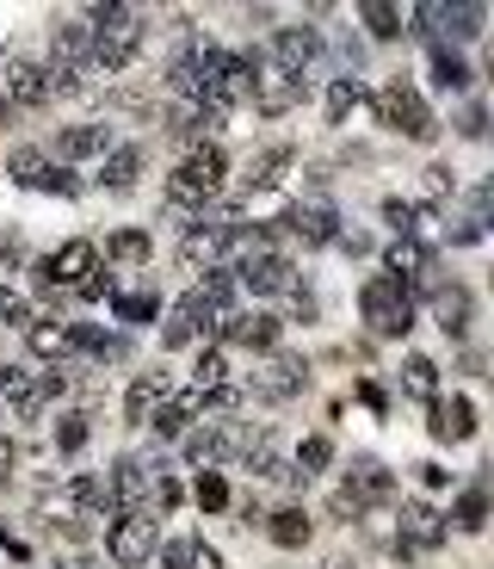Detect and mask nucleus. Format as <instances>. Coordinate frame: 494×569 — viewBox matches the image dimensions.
<instances>
[{
	"instance_id": "nucleus-1",
	"label": "nucleus",
	"mask_w": 494,
	"mask_h": 569,
	"mask_svg": "<svg viewBox=\"0 0 494 569\" xmlns=\"http://www.w3.org/2000/svg\"><path fill=\"white\" fill-rule=\"evenodd\" d=\"M87 25H93V68L99 75H118L130 68V56L142 50V13L137 7H87Z\"/></svg>"
},
{
	"instance_id": "nucleus-2",
	"label": "nucleus",
	"mask_w": 494,
	"mask_h": 569,
	"mask_svg": "<svg viewBox=\"0 0 494 569\" xmlns=\"http://www.w3.org/2000/svg\"><path fill=\"white\" fill-rule=\"evenodd\" d=\"M358 316H365L370 334L401 341V334L415 329V291L401 279H389V272H377V279H365V291H358Z\"/></svg>"
},
{
	"instance_id": "nucleus-3",
	"label": "nucleus",
	"mask_w": 494,
	"mask_h": 569,
	"mask_svg": "<svg viewBox=\"0 0 494 569\" xmlns=\"http://www.w3.org/2000/svg\"><path fill=\"white\" fill-rule=\"evenodd\" d=\"M223 174H229V161H223V149L216 142H204V149H185L180 168L168 174V198L185 211H204L223 192Z\"/></svg>"
},
{
	"instance_id": "nucleus-4",
	"label": "nucleus",
	"mask_w": 494,
	"mask_h": 569,
	"mask_svg": "<svg viewBox=\"0 0 494 569\" xmlns=\"http://www.w3.org/2000/svg\"><path fill=\"white\" fill-rule=\"evenodd\" d=\"M377 118H384L389 130H401L408 142H432V130H439V118H432V106L408 87V80H389L384 94H377Z\"/></svg>"
},
{
	"instance_id": "nucleus-5",
	"label": "nucleus",
	"mask_w": 494,
	"mask_h": 569,
	"mask_svg": "<svg viewBox=\"0 0 494 569\" xmlns=\"http://www.w3.org/2000/svg\"><path fill=\"white\" fill-rule=\"evenodd\" d=\"M62 372H31V365H0V402L19 415V421H31V415L44 409L50 396H62Z\"/></svg>"
},
{
	"instance_id": "nucleus-6",
	"label": "nucleus",
	"mask_w": 494,
	"mask_h": 569,
	"mask_svg": "<svg viewBox=\"0 0 494 569\" xmlns=\"http://www.w3.org/2000/svg\"><path fill=\"white\" fill-rule=\"evenodd\" d=\"M106 551H111V569H137L161 551V533H154L149 514H118L106 533Z\"/></svg>"
},
{
	"instance_id": "nucleus-7",
	"label": "nucleus",
	"mask_w": 494,
	"mask_h": 569,
	"mask_svg": "<svg viewBox=\"0 0 494 569\" xmlns=\"http://www.w3.org/2000/svg\"><path fill=\"white\" fill-rule=\"evenodd\" d=\"M278 229H284V236H297L303 248H327V241L340 236V217H334V205H327V198H303V205H291L284 217H278Z\"/></svg>"
},
{
	"instance_id": "nucleus-8",
	"label": "nucleus",
	"mask_w": 494,
	"mask_h": 569,
	"mask_svg": "<svg viewBox=\"0 0 494 569\" xmlns=\"http://www.w3.org/2000/svg\"><path fill=\"white\" fill-rule=\"evenodd\" d=\"M272 63L284 68V75L303 80L309 68L322 63V32H315V25H278L272 32Z\"/></svg>"
},
{
	"instance_id": "nucleus-9",
	"label": "nucleus",
	"mask_w": 494,
	"mask_h": 569,
	"mask_svg": "<svg viewBox=\"0 0 494 569\" xmlns=\"http://www.w3.org/2000/svg\"><path fill=\"white\" fill-rule=\"evenodd\" d=\"M7 174L19 180V186H31V192H75V174L62 168V161H50L44 149H13V161H7Z\"/></svg>"
},
{
	"instance_id": "nucleus-10",
	"label": "nucleus",
	"mask_w": 494,
	"mask_h": 569,
	"mask_svg": "<svg viewBox=\"0 0 494 569\" xmlns=\"http://www.w3.org/2000/svg\"><path fill=\"white\" fill-rule=\"evenodd\" d=\"M303 384H309V359L303 353H278V359H266V372H254L247 390L260 396V402H284V396H297Z\"/></svg>"
},
{
	"instance_id": "nucleus-11",
	"label": "nucleus",
	"mask_w": 494,
	"mask_h": 569,
	"mask_svg": "<svg viewBox=\"0 0 494 569\" xmlns=\"http://www.w3.org/2000/svg\"><path fill=\"white\" fill-rule=\"evenodd\" d=\"M303 94H309V87H303L297 75H284L278 63H260V56H254V106H260L266 118H278V111H291Z\"/></svg>"
},
{
	"instance_id": "nucleus-12",
	"label": "nucleus",
	"mask_w": 494,
	"mask_h": 569,
	"mask_svg": "<svg viewBox=\"0 0 494 569\" xmlns=\"http://www.w3.org/2000/svg\"><path fill=\"white\" fill-rule=\"evenodd\" d=\"M235 284H247V291H260V298H272V291H297V272L284 254L260 248V254H247L241 267H235Z\"/></svg>"
},
{
	"instance_id": "nucleus-13",
	"label": "nucleus",
	"mask_w": 494,
	"mask_h": 569,
	"mask_svg": "<svg viewBox=\"0 0 494 569\" xmlns=\"http://www.w3.org/2000/svg\"><path fill=\"white\" fill-rule=\"evenodd\" d=\"M93 272H99V254H93V241L75 236V241H62L44 267H37V279H44V284H87Z\"/></svg>"
},
{
	"instance_id": "nucleus-14",
	"label": "nucleus",
	"mask_w": 494,
	"mask_h": 569,
	"mask_svg": "<svg viewBox=\"0 0 494 569\" xmlns=\"http://www.w3.org/2000/svg\"><path fill=\"white\" fill-rule=\"evenodd\" d=\"M0 94H7V106H50V94H56V87H50V68L44 63H7V75H0Z\"/></svg>"
},
{
	"instance_id": "nucleus-15",
	"label": "nucleus",
	"mask_w": 494,
	"mask_h": 569,
	"mask_svg": "<svg viewBox=\"0 0 494 569\" xmlns=\"http://www.w3.org/2000/svg\"><path fill=\"white\" fill-rule=\"evenodd\" d=\"M470 433H476V409H470V396H439V402H432V440L463 445Z\"/></svg>"
},
{
	"instance_id": "nucleus-16",
	"label": "nucleus",
	"mask_w": 494,
	"mask_h": 569,
	"mask_svg": "<svg viewBox=\"0 0 494 569\" xmlns=\"http://www.w3.org/2000/svg\"><path fill=\"white\" fill-rule=\"evenodd\" d=\"M415 19H427V32H445V37H476L488 7H415ZM439 37V44H445Z\"/></svg>"
},
{
	"instance_id": "nucleus-17",
	"label": "nucleus",
	"mask_w": 494,
	"mask_h": 569,
	"mask_svg": "<svg viewBox=\"0 0 494 569\" xmlns=\"http://www.w3.org/2000/svg\"><path fill=\"white\" fill-rule=\"evenodd\" d=\"M340 490H353L365 507H377V502H396V476H389L377 459H353V471H346Z\"/></svg>"
},
{
	"instance_id": "nucleus-18",
	"label": "nucleus",
	"mask_w": 494,
	"mask_h": 569,
	"mask_svg": "<svg viewBox=\"0 0 494 569\" xmlns=\"http://www.w3.org/2000/svg\"><path fill=\"white\" fill-rule=\"evenodd\" d=\"M439 538H445V520H439V514H432L427 502H415V507H401V545H396L401 557H415V551H427V545H439Z\"/></svg>"
},
{
	"instance_id": "nucleus-19",
	"label": "nucleus",
	"mask_w": 494,
	"mask_h": 569,
	"mask_svg": "<svg viewBox=\"0 0 494 569\" xmlns=\"http://www.w3.org/2000/svg\"><path fill=\"white\" fill-rule=\"evenodd\" d=\"M278 334H284V322L272 316V310H254V316H235L229 322V347H254V353H272Z\"/></svg>"
},
{
	"instance_id": "nucleus-20",
	"label": "nucleus",
	"mask_w": 494,
	"mask_h": 569,
	"mask_svg": "<svg viewBox=\"0 0 494 569\" xmlns=\"http://www.w3.org/2000/svg\"><path fill=\"white\" fill-rule=\"evenodd\" d=\"M161 402H168V372H142V378L130 384V396H124V421H130V427L154 421Z\"/></svg>"
},
{
	"instance_id": "nucleus-21",
	"label": "nucleus",
	"mask_w": 494,
	"mask_h": 569,
	"mask_svg": "<svg viewBox=\"0 0 494 569\" xmlns=\"http://www.w3.org/2000/svg\"><path fill=\"white\" fill-rule=\"evenodd\" d=\"M211 316H216V310H204L198 298H180V303H173V316H168V329H161V341H168L173 353H180V347H192V334H204V329H211Z\"/></svg>"
},
{
	"instance_id": "nucleus-22",
	"label": "nucleus",
	"mask_w": 494,
	"mask_h": 569,
	"mask_svg": "<svg viewBox=\"0 0 494 569\" xmlns=\"http://www.w3.org/2000/svg\"><path fill=\"white\" fill-rule=\"evenodd\" d=\"M87 155H111V130L106 125H68L56 137V161H87Z\"/></svg>"
},
{
	"instance_id": "nucleus-23",
	"label": "nucleus",
	"mask_w": 494,
	"mask_h": 569,
	"mask_svg": "<svg viewBox=\"0 0 494 569\" xmlns=\"http://www.w3.org/2000/svg\"><path fill=\"white\" fill-rule=\"evenodd\" d=\"M229 452H241V440L223 433V427H198V433H185V459L198 464V471H211V464L229 459Z\"/></svg>"
},
{
	"instance_id": "nucleus-24",
	"label": "nucleus",
	"mask_w": 494,
	"mask_h": 569,
	"mask_svg": "<svg viewBox=\"0 0 494 569\" xmlns=\"http://www.w3.org/2000/svg\"><path fill=\"white\" fill-rule=\"evenodd\" d=\"M137 174H142V149H137V142H118V149L99 161V180H106L111 192H130V186H137Z\"/></svg>"
},
{
	"instance_id": "nucleus-25",
	"label": "nucleus",
	"mask_w": 494,
	"mask_h": 569,
	"mask_svg": "<svg viewBox=\"0 0 494 569\" xmlns=\"http://www.w3.org/2000/svg\"><path fill=\"white\" fill-rule=\"evenodd\" d=\"M211 130H216L211 106H198V99H180V106H173V137H180V142H198V149H204Z\"/></svg>"
},
{
	"instance_id": "nucleus-26",
	"label": "nucleus",
	"mask_w": 494,
	"mask_h": 569,
	"mask_svg": "<svg viewBox=\"0 0 494 569\" xmlns=\"http://www.w3.org/2000/svg\"><path fill=\"white\" fill-rule=\"evenodd\" d=\"M266 533H272V545H284V551H297V545H309V514L303 507H278V514H266Z\"/></svg>"
},
{
	"instance_id": "nucleus-27",
	"label": "nucleus",
	"mask_w": 494,
	"mask_h": 569,
	"mask_svg": "<svg viewBox=\"0 0 494 569\" xmlns=\"http://www.w3.org/2000/svg\"><path fill=\"white\" fill-rule=\"evenodd\" d=\"M241 452H247V471H254V476H291V464L278 459V440H272V433H247Z\"/></svg>"
},
{
	"instance_id": "nucleus-28",
	"label": "nucleus",
	"mask_w": 494,
	"mask_h": 569,
	"mask_svg": "<svg viewBox=\"0 0 494 569\" xmlns=\"http://www.w3.org/2000/svg\"><path fill=\"white\" fill-rule=\"evenodd\" d=\"M401 390L408 396H420V402H439V365L432 359H401Z\"/></svg>"
},
{
	"instance_id": "nucleus-29",
	"label": "nucleus",
	"mask_w": 494,
	"mask_h": 569,
	"mask_svg": "<svg viewBox=\"0 0 494 569\" xmlns=\"http://www.w3.org/2000/svg\"><path fill=\"white\" fill-rule=\"evenodd\" d=\"M291 161H297V149H284V142H278V149H266V155H254V168H247V192H254V186H278Z\"/></svg>"
},
{
	"instance_id": "nucleus-30",
	"label": "nucleus",
	"mask_w": 494,
	"mask_h": 569,
	"mask_svg": "<svg viewBox=\"0 0 494 569\" xmlns=\"http://www.w3.org/2000/svg\"><path fill=\"white\" fill-rule=\"evenodd\" d=\"M327 459H334V440H327V433H309V440L297 445V464H291V476H297V483H309L315 471H327Z\"/></svg>"
},
{
	"instance_id": "nucleus-31",
	"label": "nucleus",
	"mask_w": 494,
	"mask_h": 569,
	"mask_svg": "<svg viewBox=\"0 0 494 569\" xmlns=\"http://www.w3.org/2000/svg\"><path fill=\"white\" fill-rule=\"evenodd\" d=\"M68 495H75V507H87V514H106V507H118V495H111V476H75V483H68Z\"/></svg>"
},
{
	"instance_id": "nucleus-32",
	"label": "nucleus",
	"mask_w": 494,
	"mask_h": 569,
	"mask_svg": "<svg viewBox=\"0 0 494 569\" xmlns=\"http://www.w3.org/2000/svg\"><path fill=\"white\" fill-rule=\"evenodd\" d=\"M192 298L204 303V310H229V298H235V267H211L198 279V291H192Z\"/></svg>"
},
{
	"instance_id": "nucleus-33",
	"label": "nucleus",
	"mask_w": 494,
	"mask_h": 569,
	"mask_svg": "<svg viewBox=\"0 0 494 569\" xmlns=\"http://www.w3.org/2000/svg\"><path fill=\"white\" fill-rule=\"evenodd\" d=\"M432 80H439V87H451V94H463V87H470V68H463L458 50L432 44Z\"/></svg>"
},
{
	"instance_id": "nucleus-34",
	"label": "nucleus",
	"mask_w": 494,
	"mask_h": 569,
	"mask_svg": "<svg viewBox=\"0 0 494 569\" xmlns=\"http://www.w3.org/2000/svg\"><path fill=\"white\" fill-rule=\"evenodd\" d=\"M358 99H365V80H358V75H340L334 87H327V125H346V111H353Z\"/></svg>"
},
{
	"instance_id": "nucleus-35",
	"label": "nucleus",
	"mask_w": 494,
	"mask_h": 569,
	"mask_svg": "<svg viewBox=\"0 0 494 569\" xmlns=\"http://www.w3.org/2000/svg\"><path fill=\"white\" fill-rule=\"evenodd\" d=\"M87 421H93L87 409H68V415H62V421H56V452H62V459H75L80 445H87V433H93Z\"/></svg>"
},
{
	"instance_id": "nucleus-36",
	"label": "nucleus",
	"mask_w": 494,
	"mask_h": 569,
	"mask_svg": "<svg viewBox=\"0 0 494 569\" xmlns=\"http://www.w3.org/2000/svg\"><path fill=\"white\" fill-rule=\"evenodd\" d=\"M432 303H439V329H445V334H463V329H470V298H463L458 284H445Z\"/></svg>"
},
{
	"instance_id": "nucleus-37",
	"label": "nucleus",
	"mask_w": 494,
	"mask_h": 569,
	"mask_svg": "<svg viewBox=\"0 0 494 569\" xmlns=\"http://www.w3.org/2000/svg\"><path fill=\"white\" fill-rule=\"evenodd\" d=\"M451 520H458L463 533H482V526H488V490H463L458 507H451Z\"/></svg>"
},
{
	"instance_id": "nucleus-38",
	"label": "nucleus",
	"mask_w": 494,
	"mask_h": 569,
	"mask_svg": "<svg viewBox=\"0 0 494 569\" xmlns=\"http://www.w3.org/2000/svg\"><path fill=\"white\" fill-rule=\"evenodd\" d=\"M31 353H37V359H68V353H75V341H68V329H37V322H31Z\"/></svg>"
},
{
	"instance_id": "nucleus-39",
	"label": "nucleus",
	"mask_w": 494,
	"mask_h": 569,
	"mask_svg": "<svg viewBox=\"0 0 494 569\" xmlns=\"http://www.w3.org/2000/svg\"><path fill=\"white\" fill-rule=\"evenodd\" d=\"M111 310H118V322H130V329H142V322H154V316H161V303H154V291H130V298H118Z\"/></svg>"
},
{
	"instance_id": "nucleus-40",
	"label": "nucleus",
	"mask_w": 494,
	"mask_h": 569,
	"mask_svg": "<svg viewBox=\"0 0 494 569\" xmlns=\"http://www.w3.org/2000/svg\"><path fill=\"white\" fill-rule=\"evenodd\" d=\"M192 495H198V507H204V514H223V507H229V483H223V471H198Z\"/></svg>"
},
{
	"instance_id": "nucleus-41",
	"label": "nucleus",
	"mask_w": 494,
	"mask_h": 569,
	"mask_svg": "<svg viewBox=\"0 0 494 569\" xmlns=\"http://www.w3.org/2000/svg\"><path fill=\"white\" fill-rule=\"evenodd\" d=\"M358 19H365L370 37H396L401 32V13H396V7H384V0H365V7H358Z\"/></svg>"
},
{
	"instance_id": "nucleus-42",
	"label": "nucleus",
	"mask_w": 494,
	"mask_h": 569,
	"mask_svg": "<svg viewBox=\"0 0 494 569\" xmlns=\"http://www.w3.org/2000/svg\"><path fill=\"white\" fill-rule=\"evenodd\" d=\"M185 421H192V402H161L154 409V433L161 440H185Z\"/></svg>"
},
{
	"instance_id": "nucleus-43",
	"label": "nucleus",
	"mask_w": 494,
	"mask_h": 569,
	"mask_svg": "<svg viewBox=\"0 0 494 569\" xmlns=\"http://www.w3.org/2000/svg\"><path fill=\"white\" fill-rule=\"evenodd\" d=\"M223 372H229V359H223V347H211L192 365V384H198V390H223Z\"/></svg>"
},
{
	"instance_id": "nucleus-44",
	"label": "nucleus",
	"mask_w": 494,
	"mask_h": 569,
	"mask_svg": "<svg viewBox=\"0 0 494 569\" xmlns=\"http://www.w3.org/2000/svg\"><path fill=\"white\" fill-rule=\"evenodd\" d=\"M204 545L198 538H173V545H161V569H198Z\"/></svg>"
},
{
	"instance_id": "nucleus-45",
	"label": "nucleus",
	"mask_w": 494,
	"mask_h": 569,
	"mask_svg": "<svg viewBox=\"0 0 494 569\" xmlns=\"http://www.w3.org/2000/svg\"><path fill=\"white\" fill-rule=\"evenodd\" d=\"M106 254L111 260H149V236H142V229H118V236L106 241Z\"/></svg>"
},
{
	"instance_id": "nucleus-46",
	"label": "nucleus",
	"mask_w": 494,
	"mask_h": 569,
	"mask_svg": "<svg viewBox=\"0 0 494 569\" xmlns=\"http://www.w3.org/2000/svg\"><path fill=\"white\" fill-rule=\"evenodd\" d=\"M0 329H25L31 334V303L19 298V291H7V284H0Z\"/></svg>"
},
{
	"instance_id": "nucleus-47",
	"label": "nucleus",
	"mask_w": 494,
	"mask_h": 569,
	"mask_svg": "<svg viewBox=\"0 0 494 569\" xmlns=\"http://www.w3.org/2000/svg\"><path fill=\"white\" fill-rule=\"evenodd\" d=\"M384 217H389L396 236H415V205H408V198H384Z\"/></svg>"
},
{
	"instance_id": "nucleus-48",
	"label": "nucleus",
	"mask_w": 494,
	"mask_h": 569,
	"mask_svg": "<svg viewBox=\"0 0 494 569\" xmlns=\"http://www.w3.org/2000/svg\"><path fill=\"white\" fill-rule=\"evenodd\" d=\"M458 130H463V137H488V111H482V106H463Z\"/></svg>"
},
{
	"instance_id": "nucleus-49",
	"label": "nucleus",
	"mask_w": 494,
	"mask_h": 569,
	"mask_svg": "<svg viewBox=\"0 0 494 569\" xmlns=\"http://www.w3.org/2000/svg\"><path fill=\"white\" fill-rule=\"evenodd\" d=\"M334 514H340V520H358V514H365V502H358L353 490H334Z\"/></svg>"
},
{
	"instance_id": "nucleus-50",
	"label": "nucleus",
	"mask_w": 494,
	"mask_h": 569,
	"mask_svg": "<svg viewBox=\"0 0 494 569\" xmlns=\"http://www.w3.org/2000/svg\"><path fill=\"white\" fill-rule=\"evenodd\" d=\"M7 464H13V445H7V440H0V471H7Z\"/></svg>"
},
{
	"instance_id": "nucleus-51",
	"label": "nucleus",
	"mask_w": 494,
	"mask_h": 569,
	"mask_svg": "<svg viewBox=\"0 0 494 569\" xmlns=\"http://www.w3.org/2000/svg\"><path fill=\"white\" fill-rule=\"evenodd\" d=\"M7 111H13V106H7V94H0V118H7Z\"/></svg>"
}]
</instances>
